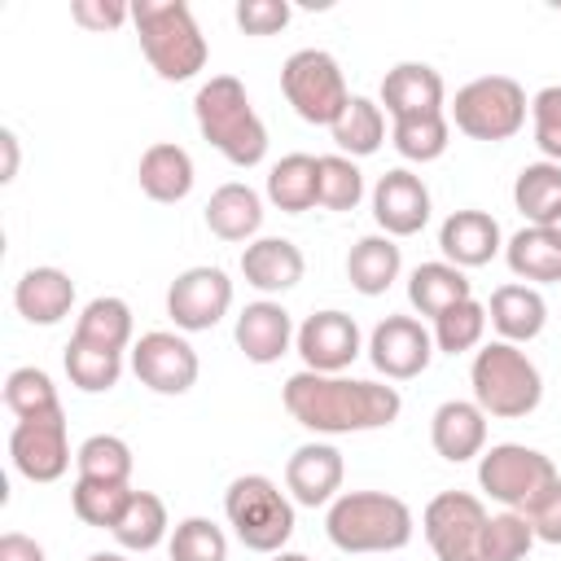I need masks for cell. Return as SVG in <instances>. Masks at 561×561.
I'll return each mask as SVG.
<instances>
[{"instance_id":"1","label":"cell","mask_w":561,"mask_h":561,"mask_svg":"<svg viewBox=\"0 0 561 561\" xmlns=\"http://www.w3.org/2000/svg\"><path fill=\"white\" fill-rule=\"evenodd\" d=\"M285 412L311 434H368L399 421L403 399L386 381H359L346 373H294L280 386Z\"/></svg>"},{"instance_id":"2","label":"cell","mask_w":561,"mask_h":561,"mask_svg":"<svg viewBox=\"0 0 561 561\" xmlns=\"http://www.w3.org/2000/svg\"><path fill=\"white\" fill-rule=\"evenodd\" d=\"M193 118L202 140H210L232 167H259L267 158V127L237 75H210L193 96Z\"/></svg>"},{"instance_id":"3","label":"cell","mask_w":561,"mask_h":561,"mask_svg":"<svg viewBox=\"0 0 561 561\" xmlns=\"http://www.w3.org/2000/svg\"><path fill=\"white\" fill-rule=\"evenodd\" d=\"M416 517L390 491H342L324 513V535L337 552H399L412 543Z\"/></svg>"},{"instance_id":"4","label":"cell","mask_w":561,"mask_h":561,"mask_svg":"<svg viewBox=\"0 0 561 561\" xmlns=\"http://www.w3.org/2000/svg\"><path fill=\"white\" fill-rule=\"evenodd\" d=\"M131 26L140 35V53L153 66L158 79L184 83L197 70H206V35L184 0H136L131 4Z\"/></svg>"},{"instance_id":"5","label":"cell","mask_w":561,"mask_h":561,"mask_svg":"<svg viewBox=\"0 0 561 561\" xmlns=\"http://www.w3.org/2000/svg\"><path fill=\"white\" fill-rule=\"evenodd\" d=\"M469 386H473V403L486 416H500V421H522L543 399V377H539L535 359L522 346L500 342V337L482 342L473 351Z\"/></svg>"},{"instance_id":"6","label":"cell","mask_w":561,"mask_h":561,"mask_svg":"<svg viewBox=\"0 0 561 561\" xmlns=\"http://www.w3.org/2000/svg\"><path fill=\"white\" fill-rule=\"evenodd\" d=\"M224 517L250 552H285L294 535V500L267 473H241L224 491Z\"/></svg>"},{"instance_id":"7","label":"cell","mask_w":561,"mask_h":561,"mask_svg":"<svg viewBox=\"0 0 561 561\" xmlns=\"http://www.w3.org/2000/svg\"><path fill=\"white\" fill-rule=\"evenodd\" d=\"M561 482L552 456H543L539 447L526 443H495L478 456V486L513 513H530L552 486Z\"/></svg>"},{"instance_id":"8","label":"cell","mask_w":561,"mask_h":561,"mask_svg":"<svg viewBox=\"0 0 561 561\" xmlns=\"http://www.w3.org/2000/svg\"><path fill=\"white\" fill-rule=\"evenodd\" d=\"M280 92L294 105V114L311 127H333L342 118V110L351 105L346 75L337 66V57L324 53V48L289 53L285 66H280Z\"/></svg>"},{"instance_id":"9","label":"cell","mask_w":561,"mask_h":561,"mask_svg":"<svg viewBox=\"0 0 561 561\" xmlns=\"http://www.w3.org/2000/svg\"><path fill=\"white\" fill-rule=\"evenodd\" d=\"M526 88L508 75H482V79H469L465 88H456V101H451V123L456 131H465L469 140H508L526 127Z\"/></svg>"},{"instance_id":"10","label":"cell","mask_w":561,"mask_h":561,"mask_svg":"<svg viewBox=\"0 0 561 561\" xmlns=\"http://www.w3.org/2000/svg\"><path fill=\"white\" fill-rule=\"evenodd\" d=\"M486 522H491L486 504L469 491H438L421 513L425 543L434 548L438 561H482Z\"/></svg>"},{"instance_id":"11","label":"cell","mask_w":561,"mask_h":561,"mask_svg":"<svg viewBox=\"0 0 561 561\" xmlns=\"http://www.w3.org/2000/svg\"><path fill=\"white\" fill-rule=\"evenodd\" d=\"M9 456L13 469L26 482H57L70 469V434H66V412H35L22 416L9 434Z\"/></svg>"},{"instance_id":"12","label":"cell","mask_w":561,"mask_h":561,"mask_svg":"<svg viewBox=\"0 0 561 561\" xmlns=\"http://www.w3.org/2000/svg\"><path fill=\"white\" fill-rule=\"evenodd\" d=\"M232 307V280L224 267L197 263L184 267L171 285H167V316L175 320L180 333H206L215 329Z\"/></svg>"},{"instance_id":"13","label":"cell","mask_w":561,"mask_h":561,"mask_svg":"<svg viewBox=\"0 0 561 561\" xmlns=\"http://www.w3.org/2000/svg\"><path fill=\"white\" fill-rule=\"evenodd\" d=\"M131 373L153 394H188L197 386L202 359H197V351L188 346L184 333L149 329V333H140L131 342Z\"/></svg>"},{"instance_id":"14","label":"cell","mask_w":561,"mask_h":561,"mask_svg":"<svg viewBox=\"0 0 561 561\" xmlns=\"http://www.w3.org/2000/svg\"><path fill=\"white\" fill-rule=\"evenodd\" d=\"M368 359L386 381H412L434 359V333L416 316H386L368 333Z\"/></svg>"},{"instance_id":"15","label":"cell","mask_w":561,"mask_h":561,"mask_svg":"<svg viewBox=\"0 0 561 561\" xmlns=\"http://www.w3.org/2000/svg\"><path fill=\"white\" fill-rule=\"evenodd\" d=\"M294 346L302 355V368H311V373H346L359 359L364 337H359L355 316L329 307V311H316V316H307L298 324Z\"/></svg>"},{"instance_id":"16","label":"cell","mask_w":561,"mask_h":561,"mask_svg":"<svg viewBox=\"0 0 561 561\" xmlns=\"http://www.w3.org/2000/svg\"><path fill=\"white\" fill-rule=\"evenodd\" d=\"M373 219L386 237H416L430 224V188L416 171L394 167L373 184Z\"/></svg>"},{"instance_id":"17","label":"cell","mask_w":561,"mask_h":561,"mask_svg":"<svg viewBox=\"0 0 561 561\" xmlns=\"http://www.w3.org/2000/svg\"><path fill=\"white\" fill-rule=\"evenodd\" d=\"M342 478H346V460L333 443H302L294 447V456L285 460V486L294 495V504L302 508H320L333 504L342 495Z\"/></svg>"},{"instance_id":"18","label":"cell","mask_w":561,"mask_h":561,"mask_svg":"<svg viewBox=\"0 0 561 561\" xmlns=\"http://www.w3.org/2000/svg\"><path fill=\"white\" fill-rule=\"evenodd\" d=\"M438 250L447 263H456L460 272L469 267H486L500 250H504V232H500V219L486 215V210H451L438 228Z\"/></svg>"},{"instance_id":"19","label":"cell","mask_w":561,"mask_h":561,"mask_svg":"<svg viewBox=\"0 0 561 561\" xmlns=\"http://www.w3.org/2000/svg\"><path fill=\"white\" fill-rule=\"evenodd\" d=\"M443 101H447V83L425 61H399L381 79V105L394 123L421 118V114H443Z\"/></svg>"},{"instance_id":"20","label":"cell","mask_w":561,"mask_h":561,"mask_svg":"<svg viewBox=\"0 0 561 561\" xmlns=\"http://www.w3.org/2000/svg\"><path fill=\"white\" fill-rule=\"evenodd\" d=\"M294 316L272 302V298H259V302H245L237 324H232V337L241 346V355L250 364H276L289 346H294Z\"/></svg>"},{"instance_id":"21","label":"cell","mask_w":561,"mask_h":561,"mask_svg":"<svg viewBox=\"0 0 561 561\" xmlns=\"http://www.w3.org/2000/svg\"><path fill=\"white\" fill-rule=\"evenodd\" d=\"M430 443L443 460L465 465L486 451V412L473 399H447L430 416Z\"/></svg>"},{"instance_id":"22","label":"cell","mask_w":561,"mask_h":561,"mask_svg":"<svg viewBox=\"0 0 561 561\" xmlns=\"http://www.w3.org/2000/svg\"><path fill=\"white\" fill-rule=\"evenodd\" d=\"M302 272H307V259L289 237H254L241 250V276L259 294H285L302 280Z\"/></svg>"},{"instance_id":"23","label":"cell","mask_w":561,"mask_h":561,"mask_svg":"<svg viewBox=\"0 0 561 561\" xmlns=\"http://www.w3.org/2000/svg\"><path fill=\"white\" fill-rule=\"evenodd\" d=\"M486 324L500 333V342H513V346L535 342V337L543 333V324H548V302H543V294H539L535 285L508 280V285H500V289L491 294V302H486Z\"/></svg>"},{"instance_id":"24","label":"cell","mask_w":561,"mask_h":561,"mask_svg":"<svg viewBox=\"0 0 561 561\" xmlns=\"http://www.w3.org/2000/svg\"><path fill=\"white\" fill-rule=\"evenodd\" d=\"M136 180H140V193H145L149 202L175 206V202H184V197L193 193L197 171H193V158H188L184 145H175V140H158V145H149V149L140 153Z\"/></svg>"},{"instance_id":"25","label":"cell","mask_w":561,"mask_h":561,"mask_svg":"<svg viewBox=\"0 0 561 561\" xmlns=\"http://www.w3.org/2000/svg\"><path fill=\"white\" fill-rule=\"evenodd\" d=\"M13 307L26 324H61L75 307V280L61 267H31L13 285Z\"/></svg>"},{"instance_id":"26","label":"cell","mask_w":561,"mask_h":561,"mask_svg":"<svg viewBox=\"0 0 561 561\" xmlns=\"http://www.w3.org/2000/svg\"><path fill=\"white\" fill-rule=\"evenodd\" d=\"M206 228L219 241H245L250 245L259 237V228H263V197L241 180L219 184L210 193V202H206Z\"/></svg>"},{"instance_id":"27","label":"cell","mask_w":561,"mask_h":561,"mask_svg":"<svg viewBox=\"0 0 561 561\" xmlns=\"http://www.w3.org/2000/svg\"><path fill=\"white\" fill-rule=\"evenodd\" d=\"M403 272V254L394 245V237L386 232H373V237H359L346 254V280L351 289H359L364 298H377L386 294Z\"/></svg>"},{"instance_id":"28","label":"cell","mask_w":561,"mask_h":561,"mask_svg":"<svg viewBox=\"0 0 561 561\" xmlns=\"http://www.w3.org/2000/svg\"><path fill=\"white\" fill-rule=\"evenodd\" d=\"M465 298H473V280H469L456 263H447V259L416 263L412 276H408V302H412L421 316H430V320H438L447 307H456V302H465Z\"/></svg>"},{"instance_id":"29","label":"cell","mask_w":561,"mask_h":561,"mask_svg":"<svg viewBox=\"0 0 561 561\" xmlns=\"http://www.w3.org/2000/svg\"><path fill=\"white\" fill-rule=\"evenodd\" d=\"M267 202L285 215H302L320 206V158L311 153H285L267 171Z\"/></svg>"},{"instance_id":"30","label":"cell","mask_w":561,"mask_h":561,"mask_svg":"<svg viewBox=\"0 0 561 561\" xmlns=\"http://www.w3.org/2000/svg\"><path fill=\"white\" fill-rule=\"evenodd\" d=\"M504 259H508V272L522 280V285H552L561 280V241L548 232V228H522L504 241Z\"/></svg>"},{"instance_id":"31","label":"cell","mask_w":561,"mask_h":561,"mask_svg":"<svg viewBox=\"0 0 561 561\" xmlns=\"http://www.w3.org/2000/svg\"><path fill=\"white\" fill-rule=\"evenodd\" d=\"M70 337L123 355V351L131 346V307H127L123 298H114V294H101V298H92V302L79 311Z\"/></svg>"},{"instance_id":"32","label":"cell","mask_w":561,"mask_h":561,"mask_svg":"<svg viewBox=\"0 0 561 561\" xmlns=\"http://www.w3.org/2000/svg\"><path fill=\"white\" fill-rule=\"evenodd\" d=\"M167 530H171V517H167V504L153 495V491H131V500H127V508H123V517L114 522V539H118V548H127V552H153L162 539H167Z\"/></svg>"},{"instance_id":"33","label":"cell","mask_w":561,"mask_h":561,"mask_svg":"<svg viewBox=\"0 0 561 561\" xmlns=\"http://www.w3.org/2000/svg\"><path fill=\"white\" fill-rule=\"evenodd\" d=\"M329 131H333L337 153H346V158H368V153H377L381 140H386V110H381V101H373V96H351V105L342 110V118H337Z\"/></svg>"},{"instance_id":"34","label":"cell","mask_w":561,"mask_h":561,"mask_svg":"<svg viewBox=\"0 0 561 561\" xmlns=\"http://www.w3.org/2000/svg\"><path fill=\"white\" fill-rule=\"evenodd\" d=\"M513 206L543 228L561 210V167L557 162H526L513 180Z\"/></svg>"},{"instance_id":"35","label":"cell","mask_w":561,"mask_h":561,"mask_svg":"<svg viewBox=\"0 0 561 561\" xmlns=\"http://www.w3.org/2000/svg\"><path fill=\"white\" fill-rule=\"evenodd\" d=\"M61 364H66L70 386H79L83 394H105V390H114L118 377H123V355H118V351H101V346H88V342H79V337L66 342Z\"/></svg>"},{"instance_id":"36","label":"cell","mask_w":561,"mask_h":561,"mask_svg":"<svg viewBox=\"0 0 561 561\" xmlns=\"http://www.w3.org/2000/svg\"><path fill=\"white\" fill-rule=\"evenodd\" d=\"M131 491H136V486H123V482L75 478V486H70V508H75L79 522H88V526H96V530H114V522L123 517Z\"/></svg>"},{"instance_id":"37","label":"cell","mask_w":561,"mask_h":561,"mask_svg":"<svg viewBox=\"0 0 561 561\" xmlns=\"http://www.w3.org/2000/svg\"><path fill=\"white\" fill-rule=\"evenodd\" d=\"M131 447L118 434H92L79 443L75 451V469L79 478H96V482H123L131 486Z\"/></svg>"},{"instance_id":"38","label":"cell","mask_w":561,"mask_h":561,"mask_svg":"<svg viewBox=\"0 0 561 561\" xmlns=\"http://www.w3.org/2000/svg\"><path fill=\"white\" fill-rule=\"evenodd\" d=\"M390 140L399 149V158L408 162H434L447 153L451 140V118L447 114H421V118H399L390 127Z\"/></svg>"},{"instance_id":"39","label":"cell","mask_w":561,"mask_h":561,"mask_svg":"<svg viewBox=\"0 0 561 561\" xmlns=\"http://www.w3.org/2000/svg\"><path fill=\"white\" fill-rule=\"evenodd\" d=\"M482 333H486V307L478 298H465L456 307H447L438 320H434V351L443 355H465L473 346H482Z\"/></svg>"},{"instance_id":"40","label":"cell","mask_w":561,"mask_h":561,"mask_svg":"<svg viewBox=\"0 0 561 561\" xmlns=\"http://www.w3.org/2000/svg\"><path fill=\"white\" fill-rule=\"evenodd\" d=\"M4 408L22 421V416H35V412L61 408V399H57V386H53V377H48L44 368L22 364V368H13V373L4 377Z\"/></svg>"},{"instance_id":"41","label":"cell","mask_w":561,"mask_h":561,"mask_svg":"<svg viewBox=\"0 0 561 561\" xmlns=\"http://www.w3.org/2000/svg\"><path fill=\"white\" fill-rule=\"evenodd\" d=\"M535 548V526L526 513L500 508L486 522V539H482V561H526V552Z\"/></svg>"},{"instance_id":"42","label":"cell","mask_w":561,"mask_h":561,"mask_svg":"<svg viewBox=\"0 0 561 561\" xmlns=\"http://www.w3.org/2000/svg\"><path fill=\"white\" fill-rule=\"evenodd\" d=\"M167 552L171 561H228V535L210 517H184L175 522Z\"/></svg>"},{"instance_id":"43","label":"cell","mask_w":561,"mask_h":561,"mask_svg":"<svg viewBox=\"0 0 561 561\" xmlns=\"http://www.w3.org/2000/svg\"><path fill=\"white\" fill-rule=\"evenodd\" d=\"M364 197V171L346 153L320 158V206L324 210H355Z\"/></svg>"},{"instance_id":"44","label":"cell","mask_w":561,"mask_h":561,"mask_svg":"<svg viewBox=\"0 0 561 561\" xmlns=\"http://www.w3.org/2000/svg\"><path fill=\"white\" fill-rule=\"evenodd\" d=\"M530 127L543 162L561 167V83H548L530 96Z\"/></svg>"},{"instance_id":"45","label":"cell","mask_w":561,"mask_h":561,"mask_svg":"<svg viewBox=\"0 0 561 561\" xmlns=\"http://www.w3.org/2000/svg\"><path fill=\"white\" fill-rule=\"evenodd\" d=\"M232 18L245 35H276L289 26V4L285 0H237Z\"/></svg>"},{"instance_id":"46","label":"cell","mask_w":561,"mask_h":561,"mask_svg":"<svg viewBox=\"0 0 561 561\" xmlns=\"http://www.w3.org/2000/svg\"><path fill=\"white\" fill-rule=\"evenodd\" d=\"M70 18L79 26H88V31H114V26L131 22V4H118V0H75Z\"/></svg>"},{"instance_id":"47","label":"cell","mask_w":561,"mask_h":561,"mask_svg":"<svg viewBox=\"0 0 561 561\" xmlns=\"http://www.w3.org/2000/svg\"><path fill=\"white\" fill-rule=\"evenodd\" d=\"M530 517V526H535V539H543V543H561V482L526 513Z\"/></svg>"},{"instance_id":"48","label":"cell","mask_w":561,"mask_h":561,"mask_svg":"<svg viewBox=\"0 0 561 561\" xmlns=\"http://www.w3.org/2000/svg\"><path fill=\"white\" fill-rule=\"evenodd\" d=\"M0 561H48V557L31 535L9 530V535H0Z\"/></svg>"},{"instance_id":"49","label":"cell","mask_w":561,"mask_h":561,"mask_svg":"<svg viewBox=\"0 0 561 561\" xmlns=\"http://www.w3.org/2000/svg\"><path fill=\"white\" fill-rule=\"evenodd\" d=\"M0 149H4L0 184H13V175H18V131H13V127H4V131H0Z\"/></svg>"},{"instance_id":"50","label":"cell","mask_w":561,"mask_h":561,"mask_svg":"<svg viewBox=\"0 0 561 561\" xmlns=\"http://www.w3.org/2000/svg\"><path fill=\"white\" fill-rule=\"evenodd\" d=\"M543 228H548V232H552V237H557V241H561V210H557V215H552V219H548V224H543Z\"/></svg>"},{"instance_id":"51","label":"cell","mask_w":561,"mask_h":561,"mask_svg":"<svg viewBox=\"0 0 561 561\" xmlns=\"http://www.w3.org/2000/svg\"><path fill=\"white\" fill-rule=\"evenodd\" d=\"M88 561H127V557H123V552H92Z\"/></svg>"},{"instance_id":"52","label":"cell","mask_w":561,"mask_h":561,"mask_svg":"<svg viewBox=\"0 0 561 561\" xmlns=\"http://www.w3.org/2000/svg\"><path fill=\"white\" fill-rule=\"evenodd\" d=\"M272 561H311V557H307V552H276Z\"/></svg>"}]
</instances>
